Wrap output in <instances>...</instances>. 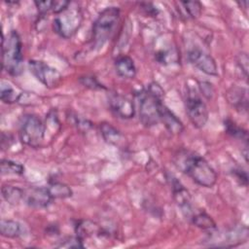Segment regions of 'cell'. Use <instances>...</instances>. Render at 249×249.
<instances>
[{"label": "cell", "instance_id": "obj_9", "mask_svg": "<svg viewBox=\"0 0 249 249\" xmlns=\"http://www.w3.org/2000/svg\"><path fill=\"white\" fill-rule=\"evenodd\" d=\"M166 179L170 186L172 196L176 204L181 209L185 217L190 219V217L192 216L195 210L192 204V198L189 191L173 174L168 173L166 176Z\"/></svg>", "mask_w": 249, "mask_h": 249}, {"label": "cell", "instance_id": "obj_21", "mask_svg": "<svg viewBox=\"0 0 249 249\" xmlns=\"http://www.w3.org/2000/svg\"><path fill=\"white\" fill-rule=\"evenodd\" d=\"M0 232L4 237L16 238L22 234V227L18 221L2 219L0 222Z\"/></svg>", "mask_w": 249, "mask_h": 249}, {"label": "cell", "instance_id": "obj_8", "mask_svg": "<svg viewBox=\"0 0 249 249\" xmlns=\"http://www.w3.org/2000/svg\"><path fill=\"white\" fill-rule=\"evenodd\" d=\"M28 68L30 73L48 89H55L62 82V76L59 71L43 60L30 59Z\"/></svg>", "mask_w": 249, "mask_h": 249}, {"label": "cell", "instance_id": "obj_1", "mask_svg": "<svg viewBox=\"0 0 249 249\" xmlns=\"http://www.w3.org/2000/svg\"><path fill=\"white\" fill-rule=\"evenodd\" d=\"M174 164L195 183L204 188H212L217 182V173L210 163L200 155L181 150L174 156Z\"/></svg>", "mask_w": 249, "mask_h": 249}, {"label": "cell", "instance_id": "obj_30", "mask_svg": "<svg viewBox=\"0 0 249 249\" xmlns=\"http://www.w3.org/2000/svg\"><path fill=\"white\" fill-rule=\"evenodd\" d=\"M198 90L201 92V94L203 96H205L207 99L212 98L213 94H214V88L212 86L211 83L209 82H198Z\"/></svg>", "mask_w": 249, "mask_h": 249}, {"label": "cell", "instance_id": "obj_27", "mask_svg": "<svg viewBox=\"0 0 249 249\" xmlns=\"http://www.w3.org/2000/svg\"><path fill=\"white\" fill-rule=\"evenodd\" d=\"M70 118L72 120L73 125H75L79 130H81L83 132H86L92 127V124L90 121H89L88 119L83 118L77 114H71Z\"/></svg>", "mask_w": 249, "mask_h": 249}, {"label": "cell", "instance_id": "obj_5", "mask_svg": "<svg viewBox=\"0 0 249 249\" xmlns=\"http://www.w3.org/2000/svg\"><path fill=\"white\" fill-rule=\"evenodd\" d=\"M83 22L81 7L75 3L70 4L60 13L56 14L53 20V29L63 39H69L80 29Z\"/></svg>", "mask_w": 249, "mask_h": 249}, {"label": "cell", "instance_id": "obj_15", "mask_svg": "<svg viewBox=\"0 0 249 249\" xmlns=\"http://www.w3.org/2000/svg\"><path fill=\"white\" fill-rule=\"evenodd\" d=\"M114 67L117 75L123 79L131 80L134 79L137 74V69L134 60L126 54L118 55L115 58Z\"/></svg>", "mask_w": 249, "mask_h": 249}, {"label": "cell", "instance_id": "obj_11", "mask_svg": "<svg viewBox=\"0 0 249 249\" xmlns=\"http://www.w3.org/2000/svg\"><path fill=\"white\" fill-rule=\"evenodd\" d=\"M108 103L111 112L120 119L129 120L135 115L134 102L125 95L111 93L108 97Z\"/></svg>", "mask_w": 249, "mask_h": 249}, {"label": "cell", "instance_id": "obj_4", "mask_svg": "<svg viewBox=\"0 0 249 249\" xmlns=\"http://www.w3.org/2000/svg\"><path fill=\"white\" fill-rule=\"evenodd\" d=\"M2 67L11 76H19L23 71L22 42L17 30H12L2 39Z\"/></svg>", "mask_w": 249, "mask_h": 249}, {"label": "cell", "instance_id": "obj_25", "mask_svg": "<svg viewBox=\"0 0 249 249\" xmlns=\"http://www.w3.org/2000/svg\"><path fill=\"white\" fill-rule=\"evenodd\" d=\"M24 166L18 161L2 159L1 160V174L2 175H22Z\"/></svg>", "mask_w": 249, "mask_h": 249}, {"label": "cell", "instance_id": "obj_17", "mask_svg": "<svg viewBox=\"0 0 249 249\" xmlns=\"http://www.w3.org/2000/svg\"><path fill=\"white\" fill-rule=\"evenodd\" d=\"M75 232L83 241L93 235H101L102 230L94 222L90 220H80L75 226Z\"/></svg>", "mask_w": 249, "mask_h": 249}, {"label": "cell", "instance_id": "obj_12", "mask_svg": "<svg viewBox=\"0 0 249 249\" xmlns=\"http://www.w3.org/2000/svg\"><path fill=\"white\" fill-rule=\"evenodd\" d=\"M53 200L48 187H31L24 190L23 202L31 208L44 209Z\"/></svg>", "mask_w": 249, "mask_h": 249}, {"label": "cell", "instance_id": "obj_3", "mask_svg": "<svg viewBox=\"0 0 249 249\" xmlns=\"http://www.w3.org/2000/svg\"><path fill=\"white\" fill-rule=\"evenodd\" d=\"M121 11L118 7L110 6L103 9L95 18L91 28V48L101 49L114 34L119 23Z\"/></svg>", "mask_w": 249, "mask_h": 249}, {"label": "cell", "instance_id": "obj_29", "mask_svg": "<svg viewBox=\"0 0 249 249\" xmlns=\"http://www.w3.org/2000/svg\"><path fill=\"white\" fill-rule=\"evenodd\" d=\"M79 82L86 88L91 89H105L106 88L98 82V80L94 76H83L80 77Z\"/></svg>", "mask_w": 249, "mask_h": 249}, {"label": "cell", "instance_id": "obj_7", "mask_svg": "<svg viewBox=\"0 0 249 249\" xmlns=\"http://www.w3.org/2000/svg\"><path fill=\"white\" fill-rule=\"evenodd\" d=\"M186 113L192 124L196 128H202L208 122L209 111L199 94V90L195 87L188 86L185 98Z\"/></svg>", "mask_w": 249, "mask_h": 249}, {"label": "cell", "instance_id": "obj_33", "mask_svg": "<svg viewBox=\"0 0 249 249\" xmlns=\"http://www.w3.org/2000/svg\"><path fill=\"white\" fill-rule=\"evenodd\" d=\"M139 6L145 12V14L148 16L157 17L158 14L160 13L159 9L157 7H155L152 3H139Z\"/></svg>", "mask_w": 249, "mask_h": 249}, {"label": "cell", "instance_id": "obj_34", "mask_svg": "<svg viewBox=\"0 0 249 249\" xmlns=\"http://www.w3.org/2000/svg\"><path fill=\"white\" fill-rule=\"evenodd\" d=\"M14 137L11 133H5L4 131L1 133V147L3 150L9 149V147L13 144Z\"/></svg>", "mask_w": 249, "mask_h": 249}, {"label": "cell", "instance_id": "obj_24", "mask_svg": "<svg viewBox=\"0 0 249 249\" xmlns=\"http://www.w3.org/2000/svg\"><path fill=\"white\" fill-rule=\"evenodd\" d=\"M155 60L161 65H168L178 61V53L175 48H163L158 50L155 54Z\"/></svg>", "mask_w": 249, "mask_h": 249}, {"label": "cell", "instance_id": "obj_10", "mask_svg": "<svg viewBox=\"0 0 249 249\" xmlns=\"http://www.w3.org/2000/svg\"><path fill=\"white\" fill-rule=\"evenodd\" d=\"M187 57L189 61L198 70L208 76L218 75V66L211 54L198 47H193L188 50Z\"/></svg>", "mask_w": 249, "mask_h": 249}, {"label": "cell", "instance_id": "obj_6", "mask_svg": "<svg viewBox=\"0 0 249 249\" xmlns=\"http://www.w3.org/2000/svg\"><path fill=\"white\" fill-rule=\"evenodd\" d=\"M46 129V124L37 115L25 114L19 123V140L28 147L38 148L44 141Z\"/></svg>", "mask_w": 249, "mask_h": 249}, {"label": "cell", "instance_id": "obj_32", "mask_svg": "<svg viewBox=\"0 0 249 249\" xmlns=\"http://www.w3.org/2000/svg\"><path fill=\"white\" fill-rule=\"evenodd\" d=\"M232 176H234V178L241 184L244 185L245 187L248 184V176H247V172L241 168V167H235L231 170Z\"/></svg>", "mask_w": 249, "mask_h": 249}, {"label": "cell", "instance_id": "obj_13", "mask_svg": "<svg viewBox=\"0 0 249 249\" xmlns=\"http://www.w3.org/2000/svg\"><path fill=\"white\" fill-rule=\"evenodd\" d=\"M160 122L163 124L164 127L171 134L177 135L184 130V124L181 120L163 102L160 106Z\"/></svg>", "mask_w": 249, "mask_h": 249}, {"label": "cell", "instance_id": "obj_22", "mask_svg": "<svg viewBox=\"0 0 249 249\" xmlns=\"http://www.w3.org/2000/svg\"><path fill=\"white\" fill-rule=\"evenodd\" d=\"M224 126L226 133L229 134L231 137L244 141L245 144L248 143V132L243 127L239 126L235 122L231 119H226L224 121Z\"/></svg>", "mask_w": 249, "mask_h": 249}, {"label": "cell", "instance_id": "obj_31", "mask_svg": "<svg viewBox=\"0 0 249 249\" xmlns=\"http://www.w3.org/2000/svg\"><path fill=\"white\" fill-rule=\"evenodd\" d=\"M39 15L45 16L50 12H53V1H35L34 2Z\"/></svg>", "mask_w": 249, "mask_h": 249}, {"label": "cell", "instance_id": "obj_18", "mask_svg": "<svg viewBox=\"0 0 249 249\" xmlns=\"http://www.w3.org/2000/svg\"><path fill=\"white\" fill-rule=\"evenodd\" d=\"M100 132L106 143L118 147L124 144V135L111 124L106 122L100 124Z\"/></svg>", "mask_w": 249, "mask_h": 249}, {"label": "cell", "instance_id": "obj_20", "mask_svg": "<svg viewBox=\"0 0 249 249\" xmlns=\"http://www.w3.org/2000/svg\"><path fill=\"white\" fill-rule=\"evenodd\" d=\"M1 194L4 200L10 205L17 206L23 201L24 190L18 187L13 185H3L1 188Z\"/></svg>", "mask_w": 249, "mask_h": 249}, {"label": "cell", "instance_id": "obj_2", "mask_svg": "<svg viewBox=\"0 0 249 249\" xmlns=\"http://www.w3.org/2000/svg\"><path fill=\"white\" fill-rule=\"evenodd\" d=\"M163 90L157 83H151L137 93L138 114L141 124L146 127L160 123V106L163 102Z\"/></svg>", "mask_w": 249, "mask_h": 249}, {"label": "cell", "instance_id": "obj_28", "mask_svg": "<svg viewBox=\"0 0 249 249\" xmlns=\"http://www.w3.org/2000/svg\"><path fill=\"white\" fill-rule=\"evenodd\" d=\"M56 247H59V248H84L85 244H84V241L80 237L75 235V236L66 237L58 245H56Z\"/></svg>", "mask_w": 249, "mask_h": 249}, {"label": "cell", "instance_id": "obj_23", "mask_svg": "<svg viewBox=\"0 0 249 249\" xmlns=\"http://www.w3.org/2000/svg\"><path fill=\"white\" fill-rule=\"evenodd\" d=\"M48 189L53 199L55 198L64 199V198H69L73 196L72 189L63 182H59V181L50 182Z\"/></svg>", "mask_w": 249, "mask_h": 249}, {"label": "cell", "instance_id": "obj_19", "mask_svg": "<svg viewBox=\"0 0 249 249\" xmlns=\"http://www.w3.org/2000/svg\"><path fill=\"white\" fill-rule=\"evenodd\" d=\"M189 220L196 227H197L205 231H208V233L217 230V225H216L215 221L212 219V217L210 215H208L203 210H199V211L195 210Z\"/></svg>", "mask_w": 249, "mask_h": 249}, {"label": "cell", "instance_id": "obj_14", "mask_svg": "<svg viewBox=\"0 0 249 249\" xmlns=\"http://www.w3.org/2000/svg\"><path fill=\"white\" fill-rule=\"evenodd\" d=\"M228 102L239 112H247L248 110V97L247 89L244 88L232 86L226 92Z\"/></svg>", "mask_w": 249, "mask_h": 249}, {"label": "cell", "instance_id": "obj_16", "mask_svg": "<svg viewBox=\"0 0 249 249\" xmlns=\"http://www.w3.org/2000/svg\"><path fill=\"white\" fill-rule=\"evenodd\" d=\"M23 91L19 90L12 83L2 80L0 86V97L1 100L6 104L19 103L22 97Z\"/></svg>", "mask_w": 249, "mask_h": 249}, {"label": "cell", "instance_id": "obj_26", "mask_svg": "<svg viewBox=\"0 0 249 249\" xmlns=\"http://www.w3.org/2000/svg\"><path fill=\"white\" fill-rule=\"evenodd\" d=\"M185 15L188 18L196 19L202 12V5L198 1H182L180 2Z\"/></svg>", "mask_w": 249, "mask_h": 249}, {"label": "cell", "instance_id": "obj_35", "mask_svg": "<svg viewBox=\"0 0 249 249\" xmlns=\"http://www.w3.org/2000/svg\"><path fill=\"white\" fill-rule=\"evenodd\" d=\"M237 62L241 68V70L243 71L245 77H247V72H248V56L245 53H241L238 56Z\"/></svg>", "mask_w": 249, "mask_h": 249}]
</instances>
